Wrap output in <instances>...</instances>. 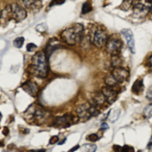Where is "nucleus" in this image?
<instances>
[{"label":"nucleus","instance_id":"1","mask_svg":"<svg viewBox=\"0 0 152 152\" xmlns=\"http://www.w3.org/2000/svg\"><path fill=\"white\" fill-rule=\"evenodd\" d=\"M29 72L37 77L45 78L48 74L47 57L45 53L39 51L32 57Z\"/></svg>","mask_w":152,"mask_h":152},{"label":"nucleus","instance_id":"2","mask_svg":"<svg viewBox=\"0 0 152 152\" xmlns=\"http://www.w3.org/2000/svg\"><path fill=\"white\" fill-rule=\"evenodd\" d=\"M84 27L80 23H75L64 29L61 34L63 41L69 45H74L81 42L83 38Z\"/></svg>","mask_w":152,"mask_h":152},{"label":"nucleus","instance_id":"3","mask_svg":"<svg viewBox=\"0 0 152 152\" xmlns=\"http://www.w3.org/2000/svg\"><path fill=\"white\" fill-rule=\"evenodd\" d=\"M24 115L26 121L38 125L43 124L48 119L49 114L41 105L32 104L25 112Z\"/></svg>","mask_w":152,"mask_h":152},{"label":"nucleus","instance_id":"4","mask_svg":"<svg viewBox=\"0 0 152 152\" xmlns=\"http://www.w3.org/2000/svg\"><path fill=\"white\" fill-rule=\"evenodd\" d=\"M8 7L10 19H14L16 22H20L26 18V11L18 4L14 3Z\"/></svg>","mask_w":152,"mask_h":152},{"label":"nucleus","instance_id":"5","mask_svg":"<svg viewBox=\"0 0 152 152\" xmlns=\"http://www.w3.org/2000/svg\"><path fill=\"white\" fill-rule=\"evenodd\" d=\"M76 118L71 115L66 114L62 116L57 117L54 120L53 124L54 125L60 128H65L69 127L72 124L75 123Z\"/></svg>","mask_w":152,"mask_h":152},{"label":"nucleus","instance_id":"6","mask_svg":"<svg viewBox=\"0 0 152 152\" xmlns=\"http://www.w3.org/2000/svg\"><path fill=\"white\" fill-rule=\"evenodd\" d=\"M108 40L107 34L104 30L102 29H97L95 32L93 43L97 48H102L106 46Z\"/></svg>","mask_w":152,"mask_h":152},{"label":"nucleus","instance_id":"7","mask_svg":"<svg viewBox=\"0 0 152 152\" xmlns=\"http://www.w3.org/2000/svg\"><path fill=\"white\" fill-rule=\"evenodd\" d=\"M105 46L107 52L111 55H118L121 49L122 42L118 39L111 38L108 40Z\"/></svg>","mask_w":152,"mask_h":152},{"label":"nucleus","instance_id":"8","mask_svg":"<svg viewBox=\"0 0 152 152\" xmlns=\"http://www.w3.org/2000/svg\"><path fill=\"white\" fill-rule=\"evenodd\" d=\"M111 74L118 83H122L126 81L130 76L129 71L121 67L114 68Z\"/></svg>","mask_w":152,"mask_h":152},{"label":"nucleus","instance_id":"9","mask_svg":"<svg viewBox=\"0 0 152 152\" xmlns=\"http://www.w3.org/2000/svg\"><path fill=\"white\" fill-rule=\"evenodd\" d=\"M76 112L78 118L82 121L89 120L92 117L90 112V104L79 105L76 109Z\"/></svg>","mask_w":152,"mask_h":152},{"label":"nucleus","instance_id":"10","mask_svg":"<svg viewBox=\"0 0 152 152\" xmlns=\"http://www.w3.org/2000/svg\"><path fill=\"white\" fill-rule=\"evenodd\" d=\"M121 34L124 36L127 42V45L132 54L136 53V47H135V41L133 33L130 29H123L121 31Z\"/></svg>","mask_w":152,"mask_h":152},{"label":"nucleus","instance_id":"11","mask_svg":"<svg viewBox=\"0 0 152 152\" xmlns=\"http://www.w3.org/2000/svg\"><path fill=\"white\" fill-rule=\"evenodd\" d=\"M22 88L24 91L33 97L36 96L39 92V87L37 83L31 80L26 81L23 83Z\"/></svg>","mask_w":152,"mask_h":152},{"label":"nucleus","instance_id":"12","mask_svg":"<svg viewBox=\"0 0 152 152\" xmlns=\"http://www.w3.org/2000/svg\"><path fill=\"white\" fill-rule=\"evenodd\" d=\"M102 92L104 94L106 101L109 105L112 104L115 102V100L118 96V92L115 90L113 87L106 86L102 88Z\"/></svg>","mask_w":152,"mask_h":152},{"label":"nucleus","instance_id":"13","mask_svg":"<svg viewBox=\"0 0 152 152\" xmlns=\"http://www.w3.org/2000/svg\"><path fill=\"white\" fill-rule=\"evenodd\" d=\"M25 6L32 10H39L42 7V0H23Z\"/></svg>","mask_w":152,"mask_h":152},{"label":"nucleus","instance_id":"14","mask_svg":"<svg viewBox=\"0 0 152 152\" xmlns=\"http://www.w3.org/2000/svg\"><path fill=\"white\" fill-rule=\"evenodd\" d=\"M148 10H149L148 7L140 3H138L136 5H134L133 7L134 14L136 17L144 16L147 13Z\"/></svg>","mask_w":152,"mask_h":152},{"label":"nucleus","instance_id":"15","mask_svg":"<svg viewBox=\"0 0 152 152\" xmlns=\"http://www.w3.org/2000/svg\"><path fill=\"white\" fill-rule=\"evenodd\" d=\"M60 46V43L56 39L52 40V42H50L47 45V46L45 49V54L46 55L47 58H49L50 55H51L55 50H57Z\"/></svg>","mask_w":152,"mask_h":152},{"label":"nucleus","instance_id":"16","mask_svg":"<svg viewBox=\"0 0 152 152\" xmlns=\"http://www.w3.org/2000/svg\"><path fill=\"white\" fill-rule=\"evenodd\" d=\"M105 101H106V99L104 94L102 93V92H97L93 95L90 102L94 104L97 106H99L100 105H104Z\"/></svg>","mask_w":152,"mask_h":152},{"label":"nucleus","instance_id":"17","mask_svg":"<svg viewBox=\"0 0 152 152\" xmlns=\"http://www.w3.org/2000/svg\"><path fill=\"white\" fill-rule=\"evenodd\" d=\"M144 89L143 80L141 78H138L136 80L132 86V92L136 95L141 93Z\"/></svg>","mask_w":152,"mask_h":152},{"label":"nucleus","instance_id":"18","mask_svg":"<svg viewBox=\"0 0 152 152\" xmlns=\"http://www.w3.org/2000/svg\"><path fill=\"white\" fill-rule=\"evenodd\" d=\"M120 112L121 111L119 109H112L108 112L107 118L111 123H113L118 120V118L120 116Z\"/></svg>","mask_w":152,"mask_h":152},{"label":"nucleus","instance_id":"19","mask_svg":"<svg viewBox=\"0 0 152 152\" xmlns=\"http://www.w3.org/2000/svg\"><path fill=\"white\" fill-rule=\"evenodd\" d=\"M96 149V145L93 144H85L80 147V150L82 152H94Z\"/></svg>","mask_w":152,"mask_h":152},{"label":"nucleus","instance_id":"20","mask_svg":"<svg viewBox=\"0 0 152 152\" xmlns=\"http://www.w3.org/2000/svg\"><path fill=\"white\" fill-rule=\"evenodd\" d=\"M105 83L106 84L107 86L109 87H114L116 86L118 83L115 80L112 74H108L106 76L105 78Z\"/></svg>","mask_w":152,"mask_h":152},{"label":"nucleus","instance_id":"21","mask_svg":"<svg viewBox=\"0 0 152 152\" xmlns=\"http://www.w3.org/2000/svg\"><path fill=\"white\" fill-rule=\"evenodd\" d=\"M111 64L112 67H113V68L121 67L122 64V60L118 55H113L111 57Z\"/></svg>","mask_w":152,"mask_h":152},{"label":"nucleus","instance_id":"22","mask_svg":"<svg viewBox=\"0 0 152 152\" xmlns=\"http://www.w3.org/2000/svg\"><path fill=\"white\" fill-rule=\"evenodd\" d=\"M92 10H93V8H92V6H91V4L88 2H86L83 4V6L81 8V13L83 14H86L92 11Z\"/></svg>","mask_w":152,"mask_h":152},{"label":"nucleus","instance_id":"23","mask_svg":"<svg viewBox=\"0 0 152 152\" xmlns=\"http://www.w3.org/2000/svg\"><path fill=\"white\" fill-rule=\"evenodd\" d=\"M133 3V0H123V2L121 4L120 8L122 10L127 11L130 9V8L131 7Z\"/></svg>","mask_w":152,"mask_h":152},{"label":"nucleus","instance_id":"24","mask_svg":"<svg viewBox=\"0 0 152 152\" xmlns=\"http://www.w3.org/2000/svg\"><path fill=\"white\" fill-rule=\"evenodd\" d=\"M25 42V38L23 37L17 38L13 41V45L16 48H21Z\"/></svg>","mask_w":152,"mask_h":152},{"label":"nucleus","instance_id":"25","mask_svg":"<svg viewBox=\"0 0 152 152\" xmlns=\"http://www.w3.org/2000/svg\"><path fill=\"white\" fill-rule=\"evenodd\" d=\"M143 116L145 118H150L152 116V105H148V106H147L143 112Z\"/></svg>","mask_w":152,"mask_h":152},{"label":"nucleus","instance_id":"26","mask_svg":"<svg viewBox=\"0 0 152 152\" xmlns=\"http://www.w3.org/2000/svg\"><path fill=\"white\" fill-rule=\"evenodd\" d=\"M65 2V0H51L49 3V7H53L55 6H60L63 4Z\"/></svg>","mask_w":152,"mask_h":152},{"label":"nucleus","instance_id":"27","mask_svg":"<svg viewBox=\"0 0 152 152\" xmlns=\"http://www.w3.org/2000/svg\"><path fill=\"white\" fill-rule=\"evenodd\" d=\"M37 48V46L33 43H29L26 46V49L28 52H33Z\"/></svg>","mask_w":152,"mask_h":152},{"label":"nucleus","instance_id":"28","mask_svg":"<svg viewBox=\"0 0 152 152\" xmlns=\"http://www.w3.org/2000/svg\"><path fill=\"white\" fill-rule=\"evenodd\" d=\"M88 139L92 142H95L99 140V137L96 134H92L88 137Z\"/></svg>","mask_w":152,"mask_h":152},{"label":"nucleus","instance_id":"29","mask_svg":"<svg viewBox=\"0 0 152 152\" xmlns=\"http://www.w3.org/2000/svg\"><path fill=\"white\" fill-rule=\"evenodd\" d=\"M146 97L150 100H152V85L149 87V88L147 90V93H146Z\"/></svg>","mask_w":152,"mask_h":152},{"label":"nucleus","instance_id":"30","mask_svg":"<svg viewBox=\"0 0 152 152\" xmlns=\"http://www.w3.org/2000/svg\"><path fill=\"white\" fill-rule=\"evenodd\" d=\"M59 141V137L57 136H54L50 138L49 140V144H54Z\"/></svg>","mask_w":152,"mask_h":152},{"label":"nucleus","instance_id":"31","mask_svg":"<svg viewBox=\"0 0 152 152\" xmlns=\"http://www.w3.org/2000/svg\"><path fill=\"white\" fill-rule=\"evenodd\" d=\"M134 149L133 148V147H130L128 145H125L124 146H123L122 147V151H134Z\"/></svg>","mask_w":152,"mask_h":152},{"label":"nucleus","instance_id":"32","mask_svg":"<svg viewBox=\"0 0 152 152\" xmlns=\"http://www.w3.org/2000/svg\"><path fill=\"white\" fill-rule=\"evenodd\" d=\"M122 147L118 145H113V149L115 151H122Z\"/></svg>","mask_w":152,"mask_h":152},{"label":"nucleus","instance_id":"33","mask_svg":"<svg viewBox=\"0 0 152 152\" xmlns=\"http://www.w3.org/2000/svg\"><path fill=\"white\" fill-rule=\"evenodd\" d=\"M109 128V125H108V124L105 123H102V124L101 125V130H106Z\"/></svg>","mask_w":152,"mask_h":152},{"label":"nucleus","instance_id":"34","mask_svg":"<svg viewBox=\"0 0 152 152\" xmlns=\"http://www.w3.org/2000/svg\"><path fill=\"white\" fill-rule=\"evenodd\" d=\"M147 65L148 67H152V55H151L147 61Z\"/></svg>","mask_w":152,"mask_h":152},{"label":"nucleus","instance_id":"35","mask_svg":"<svg viewBox=\"0 0 152 152\" xmlns=\"http://www.w3.org/2000/svg\"><path fill=\"white\" fill-rule=\"evenodd\" d=\"M8 132H9V131H8V128H7V127H4V130H3V134H4V135H6V136H7V135L8 134Z\"/></svg>","mask_w":152,"mask_h":152},{"label":"nucleus","instance_id":"36","mask_svg":"<svg viewBox=\"0 0 152 152\" xmlns=\"http://www.w3.org/2000/svg\"><path fill=\"white\" fill-rule=\"evenodd\" d=\"M148 147L149 148H152V136L150 139V141H149V143H148Z\"/></svg>","mask_w":152,"mask_h":152},{"label":"nucleus","instance_id":"37","mask_svg":"<svg viewBox=\"0 0 152 152\" xmlns=\"http://www.w3.org/2000/svg\"><path fill=\"white\" fill-rule=\"evenodd\" d=\"M79 147H80V146H79L78 145H77V146H75V147H74V148H72V149L70 150L69 151H75V150H77V149H78Z\"/></svg>","mask_w":152,"mask_h":152},{"label":"nucleus","instance_id":"38","mask_svg":"<svg viewBox=\"0 0 152 152\" xmlns=\"http://www.w3.org/2000/svg\"><path fill=\"white\" fill-rule=\"evenodd\" d=\"M73 1H75V0H73Z\"/></svg>","mask_w":152,"mask_h":152}]
</instances>
